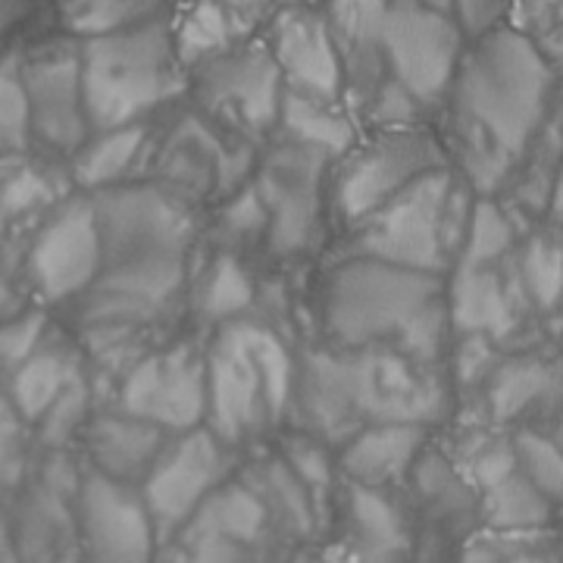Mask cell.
<instances>
[{"instance_id": "obj_1", "label": "cell", "mask_w": 563, "mask_h": 563, "mask_svg": "<svg viewBox=\"0 0 563 563\" xmlns=\"http://www.w3.org/2000/svg\"><path fill=\"white\" fill-rule=\"evenodd\" d=\"M322 10L361 125H426L444 107L470 38L442 0H329Z\"/></svg>"}, {"instance_id": "obj_2", "label": "cell", "mask_w": 563, "mask_h": 563, "mask_svg": "<svg viewBox=\"0 0 563 563\" xmlns=\"http://www.w3.org/2000/svg\"><path fill=\"white\" fill-rule=\"evenodd\" d=\"M561 76L536 41L501 22L466 41L448 91V154L492 198L529 157L558 101Z\"/></svg>"}, {"instance_id": "obj_3", "label": "cell", "mask_w": 563, "mask_h": 563, "mask_svg": "<svg viewBox=\"0 0 563 563\" xmlns=\"http://www.w3.org/2000/svg\"><path fill=\"white\" fill-rule=\"evenodd\" d=\"M291 404L301 429L325 444L347 442L373 422L432 426L451 410V385L439 361L391 344L310 351L298 361Z\"/></svg>"}, {"instance_id": "obj_4", "label": "cell", "mask_w": 563, "mask_h": 563, "mask_svg": "<svg viewBox=\"0 0 563 563\" xmlns=\"http://www.w3.org/2000/svg\"><path fill=\"white\" fill-rule=\"evenodd\" d=\"M325 344H391L439 361L451 325L448 279L398 263L351 254L329 269L320 291Z\"/></svg>"}, {"instance_id": "obj_5", "label": "cell", "mask_w": 563, "mask_h": 563, "mask_svg": "<svg viewBox=\"0 0 563 563\" xmlns=\"http://www.w3.org/2000/svg\"><path fill=\"white\" fill-rule=\"evenodd\" d=\"M207 413L203 426L229 448H244L288 413L298 361L266 322L239 317L217 325L203 347Z\"/></svg>"}, {"instance_id": "obj_6", "label": "cell", "mask_w": 563, "mask_h": 563, "mask_svg": "<svg viewBox=\"0 0 563 563\" xmlns=\"http://www.w3.org/2000/svg\"><path fill=\"white\" fill-rule=\"evenodd\" d=\"M81 95L91 132L154 120L188 91L173 16L79 44Z\"/></svg>"}, {"instance_id": "obj_7", "label": "cell", "mask_w": 563, "mask_h": 563, "mask_svg": "<svg viewBox=\"0 0 563 563\" xmlns=\"http://www.w3.org/2000/svg\"><path fill=\"white\" fill-rule=\"evenodd\" d=\"M470 191L473 188L454 166L426 173L351 229V254L448 276L461 254L463 232L476 203L466 201L461 207L463 195Z\"/></svg>"}, {"instance_id": "obj_8", "label": "cell", "mask_w": 563, "mask_h": 563, "mask_svg": "<svg viewBox=\"0 0 563 563\" xmlns=\"http://www.w3.org/2000/svg\"><path fill=\"white\" fill-rule=\"evenodd\" d=\"M442 166H451V154L429 125L373 129L369 139H357L332 161L329 217L351 232L404 188Z\"/></svg>"}, {"instance_id": "obj_9", "label": "cell", "mask_w": 563, "mask_h": 563, "mask_svg": "<svg viewBox=\"0 0 563 563\" xmlns=\"http://www.w3.org/2000/svg\"><path fill=\"white\" fill-rule=\"evenodd\" d=\"M195 107L225 135L261 141L276 132L285 81L266 41L242 38L188 73Z\"/></svg>"}, {"instance_id": "obj_10", "label": "cell", "mask_w": 563, "mask_h": 563, "mask_svg": "<svg viewBox=\"0 0 563 563\" xmlns=\"http://www.w3.org/2000/svg\"><path fill=\"white\" fill-rule=\"evenodd\" d=\"M329 154L298 141L282 139L263 157L254 176V191L266 210V247L279 257L303 254L320 225V210H329Z\"/></svg>"}, {"instance_id": "obj_11", "label": "cell", "mask_w": 563, "mask_h": 563, "mask_svg": "<svg viewBox=\"0 0 563 563\" xmlns=\"http://www.w3.org/2000/svg\"><path fill=\"white\" fill-rule=\"evenodd\" d=\"M235 476V448L222 444L207 426L176 432L139 485L161 544L188 523L222 483Z\"/></svg>"}, {"instance_id": "obj_12", "label": "cell", "mask_w": 563, "mask_h": 563, "mask_svg": "<svg viewBox=\"0 0 563 563\" xmlns=\"http://www.w3.org/2000/svg\"><path fill=\"white\" fill-rule=\"evenodd\" d=\"M329 542L320 554L329 563H413V526L407 501L391 488L344 479L325 510Z\"/></svg>"}, {"instance_id": "obj_13", "label": "cell", "mask_w": 563, "mask_h": 563, "mask_svg": "<svg viewBox=\"0 0 563 563\" xmlns=\"http://www.w3.org/2000/svg\"><path fill=\"white\" fill-rule=\"evenodd\" d=\"M76 517L85 563H154L157 558L161 539L139 485L88 470L76 492Z\"/></svg>"}, {"instance_id": "obj_14", "label": "cell", "mask_w": 563, "mask_h": 563, "mask_svg": "<svg viewBox=\"0 0 563 563\" xmlns=\"http://www.w3.org/2000/svg\"><path fill=\"white\" fill-rule=\"evenodd\" d=\"M120 410L151 420L169 432L203 426L207 413V363L203 347L169 344L129 366L120 385Z\"/></svg>"}, {"instance_id": "obj_15", "label": "cell", "mask_w": 563, "mask_h": 563, "mask_svg": "<svg viewBox=\"0 0 563 563\" xmlns=\"http://www.w3.org/2000/svg\"><path fill=\"white\" fill-rule=\"evenodd\" d=\"M22 79L29 95L32 141L73 157L91 135L81 95L79 44L51 41L22 54Z\"/></svg>"}, {"instance_id": "obj_16", "label": "cell", "mask_w": 563, "mask_h": 563, "mask_svg": "<svg viewBox=\"0 0 563 563\" xmlns=\"http://www.w3.org/2000/svg\"><path fill=\"white\" fill-rule=\"evenodd\" d=\"M103 266V242L91 195L69 198L29 247V279L44 301H69L91 288Z\"/></svg>"}, {"instance_id": "obj_17", "label": "cell", "mask_w": 563, "mask_h": 563, "mask_svg": "<svg viewBox=\"0 0 563 563\" xmlns=\"http://www.w3.org/2000/svg\"><path fill=\"white\" fill-rule=\"evenodd\" d=\"M263 41L279 66L285 91L313 101L344 103L342 57L325 20V10L298 0L285 3L266 22Z\"/></svg>"}, {"instance_id": "obj_18", "label": "cell", "mask_w": 563, "mask_h": 563, "mask_svg": "<svg viewBox=\"0 0 563 563\" xmlns=\"http://www.w3.org/2000/svg\"><path fill=\"white\" fill-rule=\"evenodd\" d=\"M222 144L225 141L217 135V122L207 120L201 110L188 113L166 139L151 144L154 154L151 181H157L188 203L217 195L222 188L235 185L229 176L232 161Z\"/></svg>"}, {"instance_id": "obj_19", "label": "cell", "mask_w": 563, "mask_h": 563, "mask_svg": "<svg viewBox=\"0 0 563 563\" xmlns=\"http://www.w3.org/2000/svg\"><path fill=\"white\" fill-rule=\"evenodd\" d=\"M426 444H429V426L373 422L339 444L335 466L351 483L369 485V488H395L407 483Z\"/></svg>"}, {"instance_id": "obj_20", "label": "cell", "mask_w": 563, "mask_h": 563, "mask_svg": "<svg viewBox=\"0 0 563 563\" xmlns=\"http://www.w3.org/2000/svg\"><path fill=\"white\" fill-rule=\"evenodd\" d=\"M176 432L163 429L157 422L132 417L117 407V413H101L81 426V442L91 457V470L110 479L141 485L151 466L157 463L163 448Z\"/></svg>"}, {"instance_id": "obj_21", "label": "cell", "mask_w": 563, "mask_h": 563, "mask_svg": "<svg viewBox=\"0 0 563 563\" xmlns=\"http://www.w3.org/2000/svg\"><path fill=\"white\" fill-rule=\"evenodd\" d=\"M16 554L22 563H76L81 558L76 492L60 485H35L16 514Z\"/></svg>"}, {"instance_id": "obj_22", "label": "cell", "mask_w": 563, "mask_h": 563, "mask_svg": "<svg viewBox=\"0 0 563 563\" xmlns=\"http://www.w3.org/2000/svg\"><path fill=\"white\" fill-rule=\"evenodd\" d=\"M154 144L151 120L91 132L73 154V181L85 195L132 181V169L144 166Z\"/></svg>"}, {"instance_id": "obj_23", "label": "cell", "mask_w": 563, "mask_h": 563, "mask_svg": "<svg viewBox=\"0 0 563 563\" xmlns=\"http://www.w3.org/2000/svg\"><path fill=\"white\" fill-rule=\"evenodd\" d=\"M79 376V363L66 347L44 344V339H41L38 347L10 369V391L7 395H10L22 422L35 426L51 410V404L57 401Z\"/></svg>"}, {"instance_id": "obj_24", "label": "cell", "mask_w": 563, "mask_h": 563, "mask_svg": "<svg viewBox=\"0 0 563 563\" xmlns=\"http://www.w3.org/2000/svg\"><path fill=\"white\" fill-rule=\"evenodd\" d=\"M276 132L282 139L317 147L329 157H342L344 151L361 139V122L354 120V113L344 103L313 101V98L285 91Z\"/></svg>"}, {"instance_id": "obj_25", "label": "cell", "mask_w": 563, "mask_h": 563, "mask_svg": "<svg viewBox=\"0 0 563 563\" xmlns=\"http://www.w3.org/2000/svg\"><path fill=\"white\" fill-rule=\"evenodd\" d=\"M479 517H483V526L520 536V532H536L554 523L558 504L548 501L517 466L501 483L479 492Z\"/></svg>"}, {"instance_id": "obj_26", "label": "cell", "mask_w": 563, "mask_h": 563, "mask_svg": "<svg viewBox=\"0 0 563 563\" xmlns=\"http://www.w3.org/2000/svg\"><path fill=\"white\" fill-rule=\"evenodd\" d=\"M173 38L185 69L213 60L217 54L239 44L242 35L222 0H185L181 13H173Z\"/></svg>"}, {"instance_id": "obj_27", "label": "cell", "mask_w": 563, "mask_h": 563, "mask_svg": "<svg viewBox=\"0 0 563 563\" xmlns=\"http://www.w3.org/2000/svg\"><path fill=\"white\" fill-rule=\"evenodd\" d=\"M173 16L169 0H60L63 29L76 38H101Z\"/></svg>"}, {"instance_id": "obj_28", "label": "cell", "mask_w": 563, "mask_h": 563, "mask_svg": "<svg viewBox=\"0 0 563 563\" xmlns=\"http://www.w3.org/2000/svg\"><path fill=\"white\" fill-rule=\"evenodd\" d=\"M254 295H257L254 279L247 276L242 263L232 254H220L203 269L201 282L195 288V310L203 322L222 325V322L247 317Z\"/></svg>"}, {"instance_id": "obj_29", "label": "cell", "mask_w": 563, "mask_h": 563, "mask_svg": "<svg viewBox=\"0 0 563 563\" xmlns=\"http://www.w3.org/2000/svg\"><path fill=\"white\" fill-rule=\"evenodd\" d=\"M32 144L29 95L22 79V51L0 57V157H16Z\"/></svg>"}, {"instance_id": "obj_30", "label": "cell", "mask_w": 563, "mask_h": 563, "mask_svg": "<svg viewBox=\"0 0 563 563\" xmlns=\"http://www.w3.org/2000/svg\"><path fill=\"white\" fill-rule=\"evenodd\" d=\"M510 442H514V457H517L520 473L548 501L563 507V444L532 429H514Z\"/></svg>"}, {"instance_id": "obj_31", "label": "cell", "mask_w": 563, "mask_h": 563, "mask_svg": "<svg viewBox=\"0 0 563 563\" xmlns=\"http://www.w3.org/2000/svg\"><path fill=\"white\" fill-rule=\"evenodd\" d=\"M532 307H554L563 298V247L554 239H536L520 257Z\"/></svg>"}, {"instance_id": "obj_32", "label": "cell", "mask_w": 563, "mask_h": 563, "mask_svg": "<svg viewBox=\"0 0 563 563\" xmlns=\"http://www.w3.org/2000/svg\"><path fill=\"white\" fill-rule=\"evenodd\" d=\"M88 404H91L88 383H85V376H79L76 383L63 391L57 401L51 404V410L35 422L41 444L60 451L63 444L69 442L76 432H81V426L88 422Z\"/></svg>"}, {"instance_id": "obj_33", "label": "cell", "mask_w": 563, "mask_h": 563, "mask_svg": "<svg viewBox=\"0 0 563 563\" xmlns=\"http://www.w3.org/2000/svg\"><path fill=\"white\" fill-rule=\"evenodd\" d=\"M44 339V317L41 313H22V317H3L0 320V366L13 369L22 363Z\"/></svg>"}, {"instance_id": "obj_34", "label": "cell", "mask_w": 563, "mask_h": 563, "mask_svg": "<svg viewBox=\"0 0 563 563\" xmlns=\"http://www.w3.org/2000/svg\"><path fill=\"white\" fill-rule=\"evenodd\" d=\"M22 476V417L10 401L0 395V492L13 488Z\"/></svg>"}, {"instance_id": "obj_35", "label": "cell", "mask_w": 563, "mask_h": 563, "mask_svg": "<svg viewBox=\"0 0 563 563\" xmlns=\"http://www.w3.org/2000/svg\"><path fill=\"white\" fill-rule=\"evenodd\" d=\"M507 22L539 41L563 29V0H510Z\"/></svg>"}, {"instance_id": "obj_36", "label": "cell", "mask_w": 563, "mask_h": 563, "mask_svg": "<svg viewBox=\"0 0 563 563\" xmlns=\"http://www.w3.org/2000/svg\"><path fill=\"white\" fill-rule=\"evenodd\" d=\"M222 3H225L232 22H235L239 35L251 38L261 25H266L291 0H222Z\"/></svg>"}, {"instance_id": "obj_37", "label": "cell", "mask_w": 563, "mask_h": 563, "mask_svg": "<svg viewBox=\"0 0 563 563\" xmlns=\"http://www.w3.org/2000/svg\"><path fill=\"white\" fill-rule=\"evenodd\" d=\"M501 563H558V558H554V548L551 551H514V554H507V558H501Z\"/></svg>"}, {"instance_id": "obj_38", "label": "cell", "mask_w": 563, "mask_h": 563, "mask_svg": "<svg viewBox=\"0 0 563 563\" xmlns=\"http://www.w3.org/2000/svg\"><path fill=\"white\" fill-rule=\"evenodd\" d=\"M22 10H25V0H0V32L20 20Z\"/></svg>"}, {"instance_id": "obj_39", "label": "cell", "mask_w": 563, "mask_h": 563, "mask_svg": "<svg viewBox=\"0 0 563 563\" xmlns=\"http://www.w3.org/2000/svg\"><path fill=\"white\" fill-rule=\"evenodd\" d=\"M551 217L563 229V166L561 173H558V179H554V191H551Z\"/></svg>"}, {"instance_id": "obj_40", "label": "cell", "mask_w": 563, "mask_h": 563, "mask_svg": "<svg viewBox=\"0 0 563 563\" xmlns=\"http://www.w3.org/2000/svg\"><path fill=\"white\" fill-rule=\"evenodd\" d=\"M554 558H558V563H563V510L558 517V526H554Z\"/></svg>"}, {"instance_id": "obj_41", "label": "cell", "mask_w": 563, "mask_h": 563, "mask_svg": "<svg viewBox=\"0 0 563 563\" xmlns=\"http://www.w3.org/2000/svg\"><path fill=\"white\" fill-rule=\"evenodd\" d=\"M13 544V539H10V523L3 520V514H0V551H7Z\"/></svg>"}, {"instance_id": "obj_42", "label": "cell", "mask_w": 563, "mask_h": 563, "mask_svg": "<svg viewBox=\"0 0 563 563\" xmlns=\"http://www.w3.org/2000/svg\"><path fill=\"white\" fill-rule=\"evenodd\" d=\"M288 563H329V561H325L322 554H317V558H310V554H303V551H298V554H295V558H291V561H288Z\"/></svg>"}, {"instance_id": "obj_43", "label": "cell", "mask_w": 563, "mask_h": 563, "mask_svg": "<svg viewBox=\"0 0 563 563\" xmlns=\"http://www.w3.org/2000/svg\"><path fill=\"white\" fill-rule=\"evenodd\" d=\"M0 563H22V558L16 554V548L10 544L7 551H0Z\"/></svg>"}, {"instance_id": "obj_44", "label": "cell", "mask_w": 563, "mask_h": 563, "mask_svg": "<svg viewBox=\"0 0 563 563\" xmlns=\"http://www.w3.org/2000/svg\"><path fill=\"white\" fill-rule=\"evenodd\" d=\"M169 3H185V0H169Z\"/></svg>"}]
</instances>
